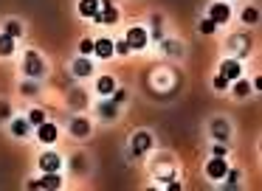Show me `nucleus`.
Returning a JSON list of instances; mask_svg holds the SVG:
<instances>
[{
  "label": "nucleus",
  "mask_w": 262,
  "mask_h": 191,
  "mask_svg": "<svg viewBox=\"0 0 262 191\" xmlns=\"http://www.w3.org/2000/svg\"><path fill=\"white\" fill-rule=\"evenodd\" d=\"M42 70H46V62H42V56L37 54V51H26L23 56V73L29 79H40Z\"/></svg>",
  "instance_id": "1"
},
{
  "label": "nucleus",
  "mask_w": 262,
  "mask_h": 191,
  "mask_svg": "<svg viewBox=\"0 0 262 191\" xmlns=\"http://www.w3.org/2000/svg\"><path fill=\"white\" fill-rule=\"evenodd\" d=\"M127 45H130V51H144L149 45V34L144 31L141 26H133L130 31H127Z\"/></svg>",
  "instance_id": "2"
},
{
  "label": "nucleus",
  "mask_w": 262,
  "mask_h": 191,
  "mask_svg": "<svg viewBox=\"0 0 262 191\" xmlns=\"http://www.w3.org/2000/svg\"><path fill=\"white\" fill-rule=\"evenodd\" d=\"M209 20L214 22V26H223V22L231 20V6L226 3V0H217V3L209 6Z\"/></svg>",
  "instance_id": "3"
},
{
  "label": "nucleus",
  "mask_w": 262,
  "mask_h": 191,
  "mask_svg": "<svg viewBox=\"0 0 262 191\" xmlns=\"http://www.w3.org/2000/svg\"><path fill=\"white\" fill-rule=\"evenodd\" d=\"M29 188H62V177L57 172H46L40 180H29Z\"/></svg>",
  "instance_id": "4"
},
{
  "label": "nucleus",
  "mask_w": 262,
  "mask_h": 191,
  "mask_svg": "<svg viewBox=\"0 0 262 191\" xmlns=\"http://www.w3.org/2000/svg\"><path fill=\"white\" fill-rule=\"evenodd\" d=\"M149 146H152V135H149L147 129H138V132L133 135V144H130L133 155H136V157H141L144 152L149 149Z\"/></svg>",
  "instance_id": "5"
},
{
  "label": "nucleus",
  "mask_w": 262,
  "mask_h": 191,
  "mask_svg": "<svg viewBox=\"0 0 262 191\" xmlns=\"http://www.w3.org/2000/svg\"><path fill=\"white\" fill-rule=\"evenodd\" d=\"M91 20L99 22V26H116V22H119V9H116V6H102Z\"/></svg>",
  "instance_id": "6"
},
{
  "label": "nucleus",
  "mask_w": 262,
  "mask_h": 191,
  "mask_svg": "<svg viewBox=\"0 0 262 191\" xmlns=\"http://www.w3.org/2000/svg\"><path fill=\"white\" fill-rule=\"evenodd\" d=\"M226 172H228V160H226V157H217L214 155L209 163H206V174H209L211 180H223V177H226Z\"/></svg>",
  "instance_id": "7"
},
{
  "label": "nucleus",
  "mask_w": 262,
  "mask_h": 191,
  "mask_svg": "<svg viewBox=\"0 0 262 191\" xmlns=\"http://www.w3.org/2000/svg\"><path fill=\"white\" fill-rule=\"evenodd\" d=\"M93 54H96L99 59H110V56L116 54V48H113V39H107V37H99V39H93Z\"/></svg>",
  "instance_id": "8"
},
{
  "label": "nucleus",
  "mask_w": 262,
  "mask_h": 191,
  "mask_svg": "<svg viewBox=\"0 0 262 191\" xmlns=\"http://www.w3.org/2000/svg\"><path fill=\"white\" fill-rule=\"evenodd\" d=\"M37 138H40L42 144H54V140L59 138V129H57V124H51V121H42L40 127H37Z\"/></svg>",
  "instance_id": "9"
},
{
  "label": "nucleus",
  "mask_w": 262,
  "mask_h": 191,
  "mask_svg": "<svg viewBox=\"0 0 262 191\" xmlns=\"http://www.w3.org/2000/svg\"><path fill=\"white\" fill-rule=\"evenodd\" d=\"M220 76H223V79H228V82L239 79V76H243V67H239V62H237V59H223V65H220Z\"/></svg>",
  "instance_id": "10"
},
{
  "label": "nucleus",
  "mask_w": 262,
  "mask_h": 191,
  "mask_svg": "<svg viewBox=\"0 0 262 191\" xmlns=\"http://www.w3.org/2000/svg\"><path fill=\"white\" fill-rule=\"evenodd\" d=\"M59 166H62V157H59L57 152H46V155H40V169L42 172H59Z\"/></svg>",
  "instance_id": "11"
},
{
  "label": "nucleus",
  "mask_w": 262,
  "mask_h": 191,
  "mask_svg": "<svg viewBox=\"0 0 262 191\" xmlns=\"http://www.w3.org/2000/svg\"><path fill=\"white\" fill-rule=\"evenodd\" d=\"M71 70H74V76H79V79H88L93 73V62L88 59V56H79V59L71 65Z\"/></svg>",
  "instance_id": "12"
},
{
  "label": "nucleus",
  "mask_w": 262,
  "mask_h": 191,
  "mask_svg": "<svg viewBox=\"0 0 262 191\" xmlns=\"http://www.w3.org/2000/svg\"><path fill=\"white\" fill-rule=\"evenodd\" d=\"M96 112L104 121H116V118H119V104H116V101H102V104L96 107Z\"/></svg>",
  "instance_id": "13"
},
{
  "label": "nucleus",
  "mask_w": 262,
  "mask_h": 191,
  "mask_svg": "<svg viewBox=\"0 0 262 191\" xmlns=\"http://www.w3.org/2000/svg\"><path fill=\"white\" fill-rule=\"evenodd\" d=\"M71 135H74V138H88V135H91L88 118H74V121H71Z\"/></svg>",
  "instance_id": "14"
},
{
  "label": "nucleus",
  "mask_w": 262,
  "mask_h": 191,
  "mask_svg": "<svg viewBox=\"0 0 262 191\" xmlns=\"http://www.w3.org/2000/svg\"><path fill=\"white\" fill-rule=\"evenodd\" d=\"M99 9H102V3H99V0H79V6H76V11H79L82 17H88V20H91Z\"/></svg>",
  "instance_id": "15"
},
{
  "label": "nucleus",
  "mask_w": 262,
  "mask_h": 191,
  "mask_svg": "<svg viewBox=\"0 0 262 191\" xmlns=\"http://www.w3.org/2000/svg\"><path fill=\"white\" fill-rule=\"evenodd\" d=\"M116 90V79L113 76H99V82H96V93L99 96H110Z\"/></svg>",
  "instance_id": "16"
},
{
  "label": "nucleus",
  "mask_w": 262,
  "mask_h": 191,
  "mask_svg": "<svg viewBox=\"0 0 262 191\" xmlns=\"http://www.w3.org/2000/svg\"><path fill=\"white\" fill-rule=\"evenodd\" d=\"M29 129H31L29 118H17V121H12V135H14V138H26Z\"/></svg>",
  "instance_id": "17"
},
{
  "label": "nucleus",
  "mask_w": 262,
  "mask_h": 191,
  "mask_svg": "<svg viewBox=\"0 0 262 191\" xmlns=\"http://www.w3.org/2000/svg\"><path fill=\"white\" fill-rule=\"evenodd\" d=\"M14 54V37H9L6 31L0 34V56H12Z\"/></svg>",
  "instance_id": "18"
},
{
  "label": "nucleus",
  "mask_w": 262,
  "mask_h": 191,
  "mask_svg": "<svg viewBox=\"0 0 262 191\" xmlns=\"http://www.w3.org/2000/svg\"><path fill=\"white\" fill-rule=\"evenodd\" d=\"M26 118H29L31 127H40L42 121H48V115H46V110H42V107H34V110H29V115H26Z\"/></svg>",
  "instance_id": "19"
},
{
  "label": "nucleus",
  "mask_w": 262,
  "mask_h": 191,
  "mask_svg": "<svg viewBox=\"0 0 262 191\" xmlns=\"http://www.w3.org/2000/svg\"><path fill=\"white\" fill-rule=\"evenodd\" d=\"M234 82H237L234 84V96H237V99H245V96L251 93V84L243 82V79H234Z\"/></svg>",
  "instance_id": "20"
},
{
  "label": "nucleus",
  "mask_w": 262,
  "mask_h": 191,
  "mask_svg": "<svg viewBox=\"0 0 262 191\" xmlns=\"http://www.w3.org/2000/svg\"><path fill=\"white\" fill-rule=\"evenodd\" d=\"M243 22H245V26H254V22H259V11H256L254 6H248V9L243 11Z\"/></svg>",
  "instance_id": "21"
},
{
  "label": "nucleus",
  "mask_w": 262,
  "mask_h": 191,
  "mask_svg": "<svg viewBox=\"0 0 262 191\" xmlns=\"http://www.w3.org/2000/svg\"><path fill=\"white\" fill-rule=\"evenodd\" d=\"M3 31H6V34H9V37H14V39H17V37H20V34H23V26H20V22H17V20H9V22H6V26H3Z\"/></svg>",
  "instance_id": "22"
},
{
  "label": "nucleus",
  "mask_w": 262,
  "mask_h": 191,
  "mask_svg": "<svg viewBox=\"0 0 262 191\" xmlns=\"http://www.w3.org/2000/svg\"><path fill=\"white\" fill-rule=\"evenodd\" d=\"M198 31H200V34H206V37H209V34H214V31H217V26H214V22L209 20V17H206V20H200Z\"/></svg>",
  "instance_id": "23"
},
{
  "label": "nucleus",
  "mask_w": 262,
  "mask_h": 191,
  "mask_svg": "<svg viewBox=\"0 0 262 191\" xmlns=\"http://www.w3.org/2000/svg\"><path fill=\"white\" fill-rule=\"evenodd\" d=\"M79 54H82V56H91V54H93V39H91V37H85V39L79 42Z\"/></svg>",
  "instance_id": "24"
},
{
  "label": "nucleus",
  "mask_w": 262,
  "mask_h": 191,
  "mask_svg": "<svg viewBox=\"0 0 262 191\" xmlns=\"http://www.w3.org/2000/svg\"><path fill=\"white\" fill-rule=\"evenodd\" d=\"M113 48H116V54H121V56H127V54H130V45H127V39H116V42H113Z\"/></svg>",
  "instance_id": "25"
},
{
  "label": "nucleus",
  "mask_w": 262,
  "mask_h": 191,
  "mask_svg": "<svg viewBox=\"0 0 262 191\" xmlns=\"http://www.w3.org/2000/svg\"><path fill=\"white\" fill-rule=\"evenodd\" d=\"M20 93L23 96H37V84L34 82H23L20 84Z\"/></svg>",
  "instance_id": "26"
},
{
  "label": "nucleus",
  "mask_w": 262,
  "mask_h": 191,
  "mask_svg": "<svg viewBox=\"0 0 262 191\" xmlns=\"http://www.w3.org/2000/svg\"><path fill=\"white\" fill-rule=\"evenodd\" d=\"M214 90H228V79H223L220 73L214 76Z\"/></svg>",
  "instance_id": "27"
},
{
  "label": "nucleus",
  "mask_w": 262,
  "mask_h": 191,
  "mask_svg": "<svg viewBox=\"0 0 262 191\" xmlns=\"http://www.w3.org/2000/svg\"><path fill=\"white\" fill-rule=\"evenodd\" d=\"M110 96H113V99H110V101H116V104H121V101L127 99V90H113V93H110Z\"/></svg>",
  "instance_id": "28"
},
{
  "label": "nucleus",
  "mask_w": 262,
  "mask_h": 191,
  "mask_svg": "<svg viewBox=\"0 0 262 191\" xmlns=\"http://www.w3.org/2000/svg\"><path fill=\"white\" fill-rule=\"evenodd\" d=\"M0 118H9V104H0Z\"/></svg>",
  "instance_id": "29"
}]
</instances>
